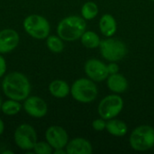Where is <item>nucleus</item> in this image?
<instances>
[{
	"mask_svg": "<svg viewBox=\"0 0 154 154\" xmlns=\"http://www.w3.org/2000/svg\"><path fill=\"white\" fill-rule=\"evenodd\" d=\"M22 109V105L20 101H16L14 99H8L2 103L1 110L6 116H14L18 114Z\"/></svg>",
	"mask_w": 154,
	"mask_h": 154,
	"instance_id": "6ab92c4d",
	"label": "nucleus"
},
{
	"mask_svg": "<svg viewBox=\"0 0 154 154\" xmlns=\"http://www.w3.org/2000/svg\"><path fill=\"white\" fill-rule=\"evenodd\" d=\"M20 41L19 34L13 29L0 31V53H8L14 51Z\"/></svg>",
	"mask_w": 154,
	"mask_h": 154,
	"instance_id": "f8f14e48",
	"label": "nucleus"
},
{
	"mask_svg": "<svg viewBox=\"0 0 154 154\" xmlns=\"http://www.w3.org/2000/svg\"><path fill=\"white\" fill-rule=\"evenodd\" d=\"M33 152L37 154H51L53 148L45 142H37L33 147Z\"/></svg>",
	"mask_w": 154,
	"mask_h": 154,
	"instance_id": "4be33fe9",
	"label": "nucleus"
},
{
	"mask_svg": "<svg viewBox=\"0 0 154 154\" xmlns=\"http://www.w3.org/2000/svg\"><path fill=\"white\" fill-rule=\"evenodd\" d=\"M151 1H153V2H154V0H151Z\"/></svg>",
	"mask_w": 154,
	"mask_h": 154,
	"instance_id": "c756f323",
	"label": "nucleus"
},
{
	"mask_svg": "<svg viewBox=\"0 0 154 154\" xmlns=\"http://www.w3.org/2000/svg\"><path fill=\"white\" fill-rule=\"evenodd\" d=\"M3 153H4V154H5V153H10V154H12V153H13V152H9V151H5V152H4Z\"/></svg>",
	"mask_w": 154,
	"mask_h": 154,
	"instance_id": "cd10ccee",
	"label": "nucleus"
},
{
	"mask_svg": "<svg viewBox=\"0 0 154 154\" xmlns=\"http://www.w3.org/2000/svg\"><path fill=\"white\" fill-rule=\"evenodd\" d=\"M53 153L54 154H66L67 153V152H66V150H63V148H62V149H56V150H54Z\"/></svg>",
	"mask_w": 154,
	"mask_h": 154,
	"instance_id": "a878e982",
	"label": "nucleus"
},
{
	"mask_svg": "<svg viewBox=\"0 0 154 154\" xmlns=\"http://www.w3.org/2000/svg\"><path fill=\"white\" fill-rule=\"evenodd\" d=\"M106 129L111 135L116 137H123L128 132L127 125L124 121L114 118L107 120Z\"/></svg>",
	"mask_w": 154,
	"mask_h": 154,
	"instance_id": "f3484780",
	"label": "nucleus"
},
{
	"mask_svg": "<svg viewBox=\"0 0 154 154\" xmlns=\"http://www.w3.org/2000/svg\"><path fill=\"white\" fill-rule=\"evenodd\" d=\"M98 14V6L95 2H86L81 7V15L85 20H93Z\"/></svg>",
	"mask_w": 154,
	"mask_h": 154,
	"instance_id": "aec40b11",
	"label": "nucleus"
},
{
	"mask_svg": "<svg viewBox=\"0 0 154 154\" xmlns=\"http://www.w3.org/2000/svg\"><path fill=\"white\" fill-rule=\"evenodd\" d=\"M99 30L105 37H113L117 30V23L115 17L110 14H103L99 20Z\"/></svg>",
	"mask_w": 154,
	"mask_h": 154,
	"instance_id": "2eb2a0df",
	"label": "nucleus"
},
{
	"mask_svg": "<svg viewBox=\"0 0 154 154\" xmlns=\"http://www.w3.org/2000/svg\"><path fill=\"white\" fill-rule=\"evenodd\" d=\"M24 31L32 38L42 40L46 39L51 31L49 21L40 14H31L23 20Z\"/></svg>",
	"mask_w": 154,
	"mask_h": 154,
	"instance_id": "423d86ee",
	"label": "nucleus"
},
{
	"mask_svg": "<svg viewBox=\"0 0 154 154\" xmlns=\"http://www.w3.org/2000/svg\"><path fill=\"white\" fill-rule=\"evenodd\" d=\"M124 108V100L118 94L105 97L98 104L97 112L101 118L110 120L116 118Z\"/></svg>",
	"mask_w": 154,
	"mask_h": 154,
	"instance_id": "0eeeda50",
	"label": "nucleus"
},
{
	"mask_svg": "<svg viewBox=\"0 0 154 154\" xmlns=\"http://www.w3.org/2000/svg\"><path fill=\"white\" fill-rule=\"evenodd\" d=\"M4 131H5V124L2 121V119L0 118V135L4 133Z\"/></svg>",
	"mask_w": 154,
	"mask_h": 154,
	"instance_id": "bb28decb",
	"label": "nucleus"
},
{
	"mask_svg": "<svg viewBox=\"0 0 154 154\" xmlns=\"http://www.w3.org/2000/svg\"><path fill=\"white\" fill-rule=\"evenodd\" d=\"M84 70L88 78L95 82H102L109 76L107 65L97 59L88 60L85 63Z\"/></svg>",
	"mask_w": 154,
	"mask_h": 154,
	"instance_id": "1a4fd4ad",
	"label": "nucleus"
},
{
	"mask_svg": "<svg viewBox=\"0 0 154 154\" xmlns=\"http://www.w3.org/2000/svg\"><path fill=\"white\" fill-rule=\"evenodd\" d=\"M81 43L88 49H96L99 47L101 40L99 35L93 31H85L80 38Z\"/></svg>",
	"mask_w": 154,
	"mask_h": 154,
	"instance_id": "a211bd4d",
	"label": "nucleus"
},
{
	"mask_svg": "<svg viewBox=\"0 0 154 154\" xmlns=\"http://www.w3.org/2000/svg\"><path fill=\"white\" fill-rule=\"evenodd\" d=\"M2 99H1V97H0V110H1V106H2Z\"/></svg>",
	"mask_w": 154,
	"mask_h": 154,
	"instance_id": "c85d7f7f",
	"label": "nucleus"
},
{
	"mask_svg": "<svg viewBox=\"0 0 154 154\" xmlns=\"http://www.w3.org/2000/svg\"><path fill=\"white\" fill-rule=\"evenodd\" d=\"M47 48L53 53H60L64 50L63 40L58 35H49L46 38Z\"/></svg>",
	"mask_w": 154,
	"mask_h": 154,
	"instance_id": "412c9836",
	"label": "nucleus"
},
{
	"mask_svg": "<svg viewBox=\"0 0 154 154\" xmlns=\"http://www.w3.org/2000/svg\"><path fill=\"white\" fill-rule=\"evenodd\" d=\"M129 143L136 152H145L154 147V128L151 125L137 126L130 134Z\"/></svg>",
	"mask_w": 154,
	"mask_h": 154,
	"instance_id": "7ed1b4c3",
	"label": "nucleus"
},
{
	"mask_svg": "<svg viewBox=\"0 0 154 154\" xmlns=\"http://www.w3.org/2000/svg\"><path fill=\"white\" fill-rule=\"evenodd\" d=\"M2 89L8 98L23 101L30 95L31 84L25 75L14 71L5 76L2 81Z\"/></svg>",
	"mask_w": 154,
	"mask_h": 154,
	"instance_id": "f257e3e1",
	"label": "nucleus"
},
{
	"mask_svg": "<svg viewBox=\"0 0 154 154\" xmlns=\"http://www.w3.org/2000/svg\"><path fill=\"white\" fill-rule=\"evenodd\" d=\"M14 139L15 144L21 150L30 151L33 150V147L37 143V134L32 125L23 124L15 129Z\"/></svg>",
	"mask_w": 154,
	"mask_h": 154,
	"instance_id": "6e6552de",
	"label": "nucleus"
},
{
	"mask_svg": "<svg viewBox=\"0 0 154 154\" xmlns=\"http://www.w3.org/2000/svg\"><path fill=\"white\" fill-rule=\"evenodd\" d=\"M23 109L29 116L35 118H42L46 116L48 106L42 98L33 96L28 97L24 100Z\"/></svg>",
	"mask_w": 154,
	"mask_h": 154,
	"instance_id": "9b49d317",
	"label": "nucleus"
},
{
	"mask_svg": "<svg viewBox=\"0 0 154 154\" xmlns=\"http://www.w3.org/2000/svg\"><path fill=\"white\" fill-rule=\"evenodd\" d=\"M106 122L105 119L103 118H99V119H95L92 122V127L95 131L97 132H101L104 131L106 129Z\"/></svg>",
	"mask_w": 154,
	"mask_h": 154,
	"instance_id": "5701e85b",
	"label": "nucleus"
},
{
	"mask_svg": "<svg viewBox=\"0 0 154 154\" xmlns=\"http://www.w3.org/2000/svg\"><path fill=\"white\" fill-rule=\"evenodd\" d=\"M86 28V20L82 16L69 15L59 23L57 26V33L63 41L74 42L81 38Z\"/></svg>",
	"mask_w": 154,
	"mask_h": 154,
	"instance_id": "f03ea898",
	"label": "nucleus"
},
{
	"mask_svg": "<svg viewBox=\"0 0 154 154\" xmlns=\"http://www.w3.org/2000/svg\"><path fill=\"white\" fill-rule=\"evenodd\" d=\"M49 91L56 98H65L70 93L69 84L62 79H55L49 85Z\"/></svg>",
	"mask_w": 154,
	"mask_h": 154,
	"instance_id": "dca6fc26",
	"label": "nucleus"
},
{
	"mask_svg": "<svg viewBox=\"0 0 154 154\" xmlns=\"http://www.w3.org/2000/svg\"><path fill=\"white\" fill-rule=\"evenodd\" d=\"M6 72V62L5 58L0 55V78H2Z\"/></svg>",
	"mask_w": 154,
	"mask_h": 154,
	"instance_id": "393cba45",
	"label": "nucleus"
},
{
	"mask_svg": "<svg viewBox=\"0 0 154 154\" xmlns=\"http://www.w3.org/2000/svg\"><path fill=\"white\" fill-rule=\"evenodd\" d=\"M47 143L54 149H64L69 142L68 133L64 128L59 125L50 126L45 133Z\"/></svg>",
	"mask_w": 154,
	"mask_h": 154,
	"instance_id": "9d476101",
	"label": "nucleus"
},
{
	"mask_svg": "<svg viewBox=\"0 0 154 154\" xmlns=\"http://www.w3.org/2000/svg\"><path fill=\"white\" fill-rule=\"evenodd\" d=\"M106 85L109 90L116 94L125 93L129 86L127 79L119 72L109 75L106 79Z\"/></svg>",
	"mask_w": 154,
	"mask_h": 154,
	"instance_id": "4468645a",
	"label": "nucleus"
},
{
	"mask_svg": "<svg viewBox=\"0 0 154 154\" xmlns=\"http://www.w3.org/2000/svg\"><path fill=\"white\" fill-rule=\"evenodd\" d=\"M107 69H108L109 75L116 74L119 72V66L116 63V61H111L109 64H107Z\"/></svg>",
	"mask_w": 154,
	"mask_h": 154,
	"instance_id": "b1692460",
	"label": "nucleus"
},
{
	"mask_svg": "<svg viewBox=\"0 0 154 154\" xmlns=\"http://www.w3.org/2000/svg\"><path fill=\"white\" fill-rule=\"evenodd\" d=\"M65 148L68 154H91L93 152L92 144L82 137H77L69 141Z\"/></svg>",
	"mask_w": 154,
	"mask_h": 154,
	"instance_id": "ddd939ff",
	"label": "nucleus"
},
{
	"mask_svg": "<svg viewBox=\"0 0 154 154\" xmlns=\"http://www.w3.org/2000/svg\"><path fill=\"white\" fill-rule=\"evenodd\" d=\"M99 50L102 57L109 62H117L123 60L126 56L128 51L127 47L124 42L113 37L101 40Z\"/></svg>",
	"mask_w": 154,
	"mask_h": 154,
	"instance_id": "39448f33",
	"label": "nucleus"
},
{
	"mask_svg": "<svg viewBox=\"0 0 154 154\" xmlns=\"http://www.w3.org/2000/svg\"><path fill=\"white\" fill-rule=\"evenodd\" d=\"M70 94L72 97L80 103H90L93 102L98 94L97 87L90 79L81 78L74 81L70 88Z\"/></svg>",
	"mask_w": 154,
	"mask_h": 154,
	"instance_id": "20e7f679",
	"label": "nucleus"
}]
</instances>
